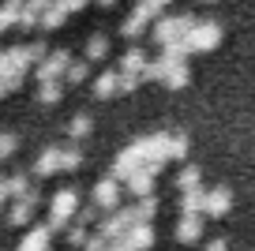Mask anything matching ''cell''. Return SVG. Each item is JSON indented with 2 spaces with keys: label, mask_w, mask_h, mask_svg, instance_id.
Listing matches in <instances>:
<instances>
[{
  "label": "cell",
  "mask_w": 255,
  "mask_h": 251,
  "mask_svg": "<svg viewBox=\"0 0 255 251\" xmlns=\"http://www.w3.org/2000/svg\"><path fill=\"white\" fill-rule=\"evenodd\" d=\"M146 79H161L165 87L180 90V87H188V83H191V71H188V60H184V56L161 53L158 60H150V68H146Z\"/></svg>",
  "instance_id": "6da1fadb"
},
{
  "label": "cell",
  "mask_w": 255,
  "mask_h": 251,
  "mask_svg": "<svg viewBox=\"0 0 255 251\" xmlns=\"http://www.w3.org/2000/svg\"><path fill=\"white\" fill-rule=\"evenodd\" d=\"M79 165H83V154L75 146H49L34 161V176H56V173H68V169H79Z\"/></svg>",
  "instance_id": "7a4b0ae2"
},
{
  "label": "cell",
  "mask_w": 255,
  "mask_h": 251,
  "mask_svg": "<svg viewBox=\"0 0 255 251\" xmlns=\"http://www.w3.org/2000/svg\"><path fill=\"white\" fill-rule=\"evenodd\" d=\"M165 4H173V0H139V8L131 11V15L120 23V34H124L128 41L131 38H139V34L146 30V26H154V19L165 11Z\"/></svg>",
  "instance_id": "3957f363"
},
{
  "label": "cell",
  "mask_w": 255,
  "mask_h": 251,
  "mask_svg": "<svg viewBox=\"0 0 255 251\" xmlns=\"http://www.w3.org/2000/svg\"><path fill=\"white\" fill-rule=\"evenodd\" d=\"M75 214H79V191L75 188H60L53 195V206H49V229H53V233L68 229L75 221Z\"/></svg>",
  "instance_id": "277c9868"
},
{
  "label": "cell",
  "mask_w": 255,
  "mask_h": 251,
  "mask_svg": "<svg viewBox=\"0 0 255 251\" xmlns=\"http://www.w3.org/2000/svg\"><path fill=\"white\" fill-rule=\"evenodd\" d=\"M188 53H210V49H218V41H222V23H210V19H203V23H191L188 30Z\"/></svg>",
  "instance_id": "5b68a950"
},
{
  "label": "cell",
  "mask_w": 255,
  "mask_h": 251,
  "mask_svg": "<svg viewBox=\"0 0 255 251\" xmlns=\"http://www.w3.org/2000/svg\"><path fill=\"white\" fill-rule=\"evenodd\" d=\"M38 203H41L38 188H30L26 195L11 199V210H8V225H30V218H34V210H38Z\"/></svg>",
  "instance_id": "8992f818"
},
{
  "label": "cell",
  "mask_w": 255,
  "mask_h": 251,
  "mask_svg": "<svg viewBox=\"0 0 255 251\" xmlns=\"http://www.w3.org/2000/svg\"><path fill=\"white\" fill-rule=\"evenodd\" d=\"M68 64H72V53L68 49H56L45 60L38 64V83H49V79H64L68 75Z\"/></svg>",
  "instance_id": "52a82bcc"
},
{
  "label": "cell",
  "mask_w": 255,
  "mask_h": 251,
  "mask_svg": "<svg viewBox=\"0 0 255 251\" xmlns=\"http://www.w3.org/2000/svg\"><path fill=\"white\" fill-rule=\"evenodd\" d=\"M158 169H161V165H143V169H135V173L124 180L128 191H131L135 199H146L154 191V176H158Z\"/></svg>",
  "instance_id": "ba28073f"
},
{
  "label": "cell",
  "mask_w": 255,
  "mask_h": 251,
  "mask_svg": "<svg viewBox=\"0 0 255 251\" xmlns=\"http://www.w3.org/2000/svg\"><path fill=\"white\" fill-rule=\"evenodd\" d=\"M229 210H233V191L229 188H210L207 203H203V214L207 218H225Z\"/></svg>",
  "instance_id": "9c48e42d"
},
{
  "label": "cell",
  "mask_w": 255,
  "mask_h": 251,
  "mask_svg": "<svg viewBox=\"0 0 255 251\" xmlns=\"http://www.w3.org/2000/svg\"><path fill=\"white\" fill-rule=\"evenodd\" d=\"M94 203L102 210H117V203H120V180L117 176H105V180L94 184Z\"/></svg>",
  "instance_id": "30bf717a"
},
{
  "label": "cell",
  "mask_w": 255,
  "mask_h": 251,
  "mask_svg": "<svg viewBox=\"0 0 255 251\" xmlns=\"http://www.w3.org/2000/svg\"><path fill=\"white\" fill-rule=\"evenodd\" d=\"M124 240H128L131 251H150L154 248V225L150 221H135V225L124 233Z\"/></svg>",
  "instance_id": "8fae6325"
},
{
  "label": "cell",
  "mask_w": 255,
  "mask_h": 251,
  "mask_svg": "<svg viewBox=\"0 0 255 251\" xmlns=\"http://www.w3.org/2000/svg\"><path fill=\"white\" fill-rule=\"evenodd\" d=\"M53 229L49 225H34L30 233L23 236V244H19V251H49V244H53Z\"/></svg>",
  "instance_id": "7c38bea8"
},
{
  "label": "cell",
  "mask_w": 255,
  "mask_h": 251,
  "mask_svg": "<svg viewBox=\"0 0 255 251\" xmlns=\"http://www.w3.org/2000/svg\"><path fill=\"white\" fill-rule=\"evenodd\" d=\"M176 240L180 244H199L203 240V214H191V218H180V225H176Z\"/></svg>",
  "instance_id": "4fadbf2b"
},
{
  "label": "cell",
  "mask_w": 255,
  "mask_h": 251,
  "mask_svg": "<svg viewBox=\"0 0 255 251\" xmlns=\"http://www.w3.org/2000/svg\"><path fill=\"white\" fill-rule=\"evenodd\" d=\"M146 68H150V60H146V53L135 49V45L120 56V71H128V75H143V83H146Z\"/></svg>",
  "instance_id": "5bb4252c"
},
{
  "label": "cell",
  "mask_w": 255,
  "mask_h": 251,
  "mask_svg": "<svg viewBox=\"0 0 255 251\" xmlns=\"http://www.w3.org/2000/svg\"><path fill=\"white\" fill-rule=\"evenodd\" d=\"M203 203H207V191L195 188V191H180V218H191V214H203ZM207 218V214H203Z\"/></svg>",
  "instance_id": "9a60e30c"
},
{
  "label": "cell",
  "mask_w": 255,
  "mask_h": 251,
  "mask_svg": "<svg viewBox=\"0 0 255 251\" xmlns=\"http://www.w3.org/2000/svg\"><path fill=\"white\" fill-rule=\"evenodd\" d=\"M120 94V71H102L94 79V98H117Z\"/></svg>",
  "instance_id": "2e32d148"
},
{
  "label": "cell",
  "mask_w": 255,
  "mask_h": 251,
  "mask_svg": "<svg viewBox=\"0 0 255 251\" xmlns=\"http://www.w3.org/2000/svg\"><path fill=\"white\" fill-rule=\"evenodd\" d=\"M64 79H49V83H38V102H45V105H56L60 102V94H64Z\"/></svg>",
  "instance_id": "e0dca14e"
},
{
  "label": "cell",
  "mask_w": 255,
  "mask_h": 251,
  "mask_svg": "<svg viewBox=\"0 0 255 251\" xmlns=\"http://www.w3.org/2000/svg\"><path fill=\"white\" fill-rule=\"evenodd\" d=\"M87 79H90V60H87V56L68 64V75H64V83H68V87H79V83H87Z\"/></svg>",
  "instance_id": "ac0fdd59"
},
{
  "label": "cell",
  "mask_w": 255,
  "mask_h": 251,
  "mask_svg": "<svg viewBox=\"0 0 255 251\" xmlns=\"http://www.w3.org/2000/svg\"><path fill=\"white\" fill-rule=\"evenodd\" d=\"M64 15H68V8H64L60 0H56V4H49V8L41 11V30H56V26L64 23Z\"/></svg>",
  "instance_id": "d6986e66"
},
{
  "label": "cell",
  "mask_w": 255,
  "mask_h": 251,
  "mask_svg": "<svg viewBox=\"0 0 255 251\" xmlns=\"http://www.w3.org/2000/svg\"><path fill=\"white\" fill-rule=\"evenodd\" d=\"M90 131H94V120H90L87 113H75V117L68 120V135H72V139H87Z\"/></svg>",
  "instance_id": "ffe728a7"
},
{
  "label": "cell",
  "mask_w": 255,
  "mask_h": 251,
  "mask_svg": "<svg viewBox=\"0 0 255 251\" xmlns=\"http://www.w3.org/2000/svg\"><path fill=\"white\" fill-rule=\"evenodd\" d=\"M4 184H8V195H11V199L26 195V191L34 188V184H30V173H11V176H4Z\"/></svg>",
  "instance_id": "44dd1931"
},
{
  "label": "cell",
  "mask_w": 255,
  "mask_h": 251,
  "mask_svg": "<svg viewBox=\"0 0 255 251\" xmlns=\"http://www.w3.org/2000/svg\"><path fill=\"white\" fill-rule=\"evenodd\" d=\"M203 176H199V169H195V165H184L180 169V176H176V188L180 191H195V188H203Z\"/></svg>",
  "instance_id": "7402d4cb"
},
{
  "label": "cell",
  "mask_w": 255,
  "mask_h": 251,
  "mask_svg": "<svg viewBox=\"0 0 255 251\" xmlns=\"http://www.w3.org/2000/svg\"><path fill=\"white\" fill-rule=\"evenodd\" d=\"M184 157H188V135L173 131L169 135V161H184Z\"/></svg>",
  "instance_id": "603a6c76"
},
{
  "label": "cell",
  "mask_w": 255,
  "mask_h": 251,
  "mask_svg": "<svg viewBox=\"0 0 255 251\" xmlns=\"http://www.w3.org/2000/svg\"><path fill=\"white\" fill-rule=\"evenodd\" d=\"M23 79H26V71H0V98L11 94V90H19Z\"/></svg>",
  "instance_id": "cb8c5ba5"
},
{
  "label": "cell",
  "mask_w": 255,
  "mask_h": 251,
  "mask_svg": "<svg viewBox=\"0 0 255 251\" xmlns=\"http://www.w3.org/2000/svg\"><path fill=\"white\" fill-rule=\"evenodd\" d=\"M131 210H135V221H154V214H158V199L146 195V199H139Z\"/></svg>",
  "instance_id": "d4e9b609"
},
{
  "label": "cell",
  "mask_w": 255,
  "mask_h": 251,
  "mask_svg": "<svg viewBox=\"0 0 255 251\" xmlns=\"http://www.w3.org/2000/svg\"><path fill=\"white\" fill-rule=\"evenodd\" d=\"M105 56H109V41L105 38H90L87 41V60L94 64V60H105Z\"/></svg>",
  "instance_id": "484cf974"
},
{
  "label": "cell",
  "mask_w": 255,
  "mask_h": 251,
  "mask_svg": "<svg viewBox=\"0 0 255 251\" xmlns=\"http://www.w3.org/2000/svg\"><path fill=\"white\" fill-rule=\"evenodd\" d=\"M15 150H19V139H15L11 131H4V135H0V161H8Z\"/></svg>",
  "instance_id": "4316f807"
},
{
  "label": "cell",
  "mask_w": 255,
  "mask_h": 251,
  "mask_svg": "<svg viewBox=\"0 0 255 251\" xmlns=\"http://www.w3.org/2000/svg\"><path fill=\"white\" fill-rule=\"evenodd\" d=\"M98 218H102V206H98V203L79 206V214H75V221H79V225H90V221H98Z\"/></svg>",
  "instance_id": "83f0119b"
},
{
  "label": "cell",
  "mask_w": 255,
  "mask_h": 251,
  "mask_svg": "<svg viewBox=\"0 0 255 251\" xmlns=\"http://www.w3.org/2000/svg\"><path fill=\"white\" fill-rule=\"evenodd\" d=\"M207 251H229V244H225V240H210Z\"/></svg>",
  "instance_id": "f1b7e54d"
},
{
  "label": "cell",
  "mask_w": 255,
  "mask_h": 251,
  "mask_svg": "<svg viewBox=\"0 0 255 251\" xmlns=\"http://www.w3.org/2000/svg\"><path fill=\"white\" fill-rule=\"evenodd\" d=\"M105 251H131V248H128V240H113Z\"/></svg>",
  "instance_id": "f546056e"
},
{
  "label": "cell",
  "mask_w": 255,
  "mask_h": 251,
  "mask_svg": "<svg viewBox=\"0 0 255 251\" xmlns=\"http://www.w3.org/2000/svg\"><path fill=\"white\" fill-rule=\"evenodd\" d=\"M4 199H8V184H0V210H4Z\"/></svg>",
  "instance_id": "4dcf8cb0"
},
{
  "label": "cell",
  "mask_w": 255,
  "mask_h": 251,
  "mask_svg": "<svg viewBox=\"0 0 255 251\" xmlns=\"http://www.w3.org/2000/svg\"><path fill=\"white\" fill-rule=\"evenodd\" d=\"M0 71H4V49H0Z\"/></svg>",
  "instance_id": "1f68e13d"
},
{
  "label": "cell",
  "mask_w": 255,
  "mask_h": 251,
  "mask_svg": "<svg viewBox=\"0 0 255 251\" xmlns=\"http://www.w3.org/2000/svg\"><path fill=\"white\" fill-rule=\"evenodd\" d=\"M203 4H214V0H203Z\"/></svg>",
  "instance_id": "d6a6232c"
}]
</instances>
